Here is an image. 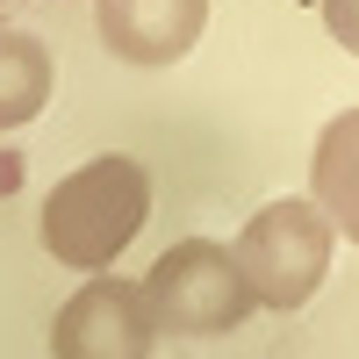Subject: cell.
Here are the masks:
<instances>
[{"instance_id":"obj_3","label":"cell","mask_w":359,"mask_h":359,"mask_svg":"<svg viewBox=\"0 0 359 359\" xmlns=\"http://www.w3.org/2000/svg\"><path fill=\"white\" fill-rule=\"evenodd\" d=\"M331 245H338V223L323 216L316 201H302V194L266 201L259 216L237 230V266H245L259 309L294 316L323 287V273H331Z\"/></svg>"},{"instance_id":"obj_4","label":"cell","mask_w":359,"mask_h":359,"mask_svg":"<svg viewBox=\"0 0 359 359\" xmlns=\"http://www.w3.org/2000/svg\"><path fill=\"white\" fill-rule=\"evenodd\" d=\"M158 316L137 280H86L50 323V359H151Z\"/></svg>"},{"instance_id":"obj_6","label":"cell","mask_w":359,"mask_h":359,"mask_svg":"<svg viewBox=\"0 0 359 359\" xmlns=\"http://www.w3.org/2000/svg\"><path fill=\"white\" fill-rule=\"evenodd\" d=\"M309 201L359 245V108H345L338 123H323L316 158H309Z\"/></svg>"},{"instance_id":"obj_8","label":"cell","mask_w":359,"mask_h":359,"mask_svg":"<svg viewBox=\"0 0 359 359\" xmlns=\"http://www.w3.org/2000/svg\"><path fill=\"white\" fill-rule=\"evenodd\" d=\"M323 29H331L345 50H359V0H323Z\"/></svg>"},{"instance_id":"obj_2","label":"cell","mask_w":359,"mask_h":359,"mask_svg":"<svg viewBox=\"0 0 359 359\" xmlns=\"http://www.w3.org/2000/svg\"><path fill=\"white\" fill-rule=\"evenodd\" d=\"M144 302H151L158 331L172 338H223L237 331L259 294L245 280V266H237L230 245H216V237H180L172 252L151 259V273H144Z\"/></svg>"},{"instance_id":"obj_5","label":"cell","mask_w":359,"mask_h":359,"mask_svg":"<svg viewBox=\"0 0 359 359\" xmlns=\"http://www.w3.org/2000/svg\"><path fill=\"white\" fill-rule=\"evenodd\" d=\"M94 29L123 65H180L208 29V0H94Z\"/></svg>"},{"instance_id":"obj_1","label":"cell","mask_w":359,"mask_h":359,"mask_svg":"<svg viewBox=\"0 0 359 359\" xmlns=\"http://www.w3.org/2000/svg\"><path fill=\"white\" fill-rule=\"evenodd\" d=\"M144 216H151V172L123 151L86 158L43 194V252L79 273H108L144 230Z\"/></svg>"},{"instance_id":"obj_7","label":"cell","mask_w":359,"mask_h":359,"mask_svg":"<svg viewBox=\"0 0 359 359\" xmlns=\"http://www.w3.org/2000/svg\"><path fill=\"white\" fill-rule=\"evenodd\" d=\"M50 50L29 36V29H0V130H22L50 108Z\"/></svg>"}]
</instances>
